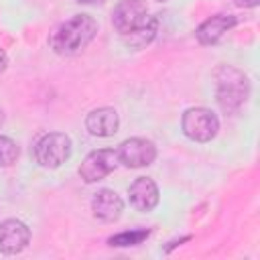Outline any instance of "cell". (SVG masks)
<instances>
[{"instance_id": "cell-1", "label": "cell", "mask_w": 260, "mask_h": 260, "mask_svg": "<svg viewBox=\"0 0 260 260\" xmlns=\"http://www.w3.org/2000/svg\"><path fill=\"white\" fill-rule=\"evenodd\" d=\"M112 24L132 49L146 47L158 28V20L148 14L144 0H120L112 12Z\"/></svg>"}, {"instance_id": "cell-2", "label": "cell", "mask_w": 260, "mask_h": 260, "mask_svg": "<svg viewBox=\"0 0 260 260\" xmlns=\"http://www.w3.org/2000/svg\"><path fill=\"white\" fill-rule=\"evenodd\" d=\"M98 22L89 14H75L61 22L49 37V45L59 55H75L83 51L95 37Z\"/></svg>"}, {"instance_id": "cell-3", "label": "cell", "mask_w": 260, "mask_h": 260, "mask_svg": "<svg viewBox=\"0 0 260 260\" xmlns=\"http://www.w3.org/2000/svg\"><path fill=\"white\" fill-rule=\"evenodd\" d=\"M217 83V102L225 112L238 110L248 95V79L246 75L230 65H223L215 71Z\"/></svg>"}, {"instance_id": "cell-4", "label": "cell", "mask_w": 260, "mask_h": 260, "mask_svg": "<svg viewBox=\"0 0 260 260\" xmlns=\"http://www.w3.org/2000/svg\"><path fill=\"white\" fill-rule=\"evenodd\" d=\"M32 152H35V160L41 167L57 169L71 154V138L63 132H47L37 140Z\"/></svg>"}, {"instance_id": "cell-5", "label": "cell", "mask_w": 260, "mask_h": 260, "mask_svg": "<svg viewBox=\"0 0 260 260\" xmlns=\"http://www.w3.org/2000/svg\"><path fill=\"white\" fill-rule=\"evenodd\" d=\"M181 128L187 138L195 142H207L217 134L219 120L207 108H189L181 118Z\"/></svg>"}, {"instance_id": "cell-6", "label": "cell", "mask_w": 260, "mask_h": 260, "mask_svg": "<svg viewBox=\"0 0 260 260\" xmlns=\"http://www.w3.org/2000/svg\"><path fill=\"white\" fill-rule=\"evenodd\" d=\"M118 152L114 148H100V150H93L89 152L81 167H79V177L85 181V183H98L102 181L104 177H108L116 165H118Z\"/></svg>"}, {"instance_id": "cell-7", "label": "cell", "mask_w": 260, "mask_h": 260, "mask_svg": "<svg viewBox=\"0 0 260 260\" xmlns=\"http://www.w3.org/2000/svg\"><path fill=\"white\" fill-rule=\"evenodd\" d=\"M116 152H118V160L130 169L148 167L156 158V146L146 138H128L118 146Z\"/></svg>"}, {"instance_id": "cell-8", "label": "cell", "mask_w": 260, "mask_h": 260, "mask_svg": "<svg viewBox=\"0 0 260 260\" xmlns=\"http://www.w3.org/2000/svg\"><path fill=\"white\" fill-rule=\"evenodd\" d=\"M30 242V230L20 219H6L0 223V252L18 254Z\"/></svg>"}, {"instance_id": "cell-9", "label": "cell", "mask_w": 260, "mask_h": 260, "mask_svg": "<svg viewBox=\"0 0 260 260\" xmlns=\"http://www.w3.org/2000/svg\"><path fill=\"white\" fill-rule=\"evenodd\" d=\"M91 211H93V215H95L98 219L112 223V221H116V219L122 215V211H124V201H122V197H120L116 191H112V189H102V191H98V193L93 195V199H91Z\"/></svg>"}, {"instance_id": "cell-10", "label": "cell", "mask_w": 260, "mask_h": 260, "mask_svg": "<svg viewBox=\"0 0 260 260\" xmlns=\"http://www.w3.org/2000/svg\"><path fill=\"white\" fill-rule=\"evenodd\" d=\"M128 195H130V203L138 211H152L158 205V197H160L156 183L148 177L134 179V183L128 189Z\"/></svg>"}, {"instance_id": "cell-11", "label": "cell", "mask_w": 260, "mask_h": 260, "mask_svg": "<svg viewBox=\"0 0 260 260\" xmlns=\"http://www.w3.org/2000/svg\"><path fill=\"white\" fill-rule=\"evenodd\" d=\"M236 16L232 14H215V16H209L207 20H203L197 30H195V37L201 45H213L217 43L234 24H236Z\"/></svg>"}, {"instance_id": "cell-12", "label": "cell", "mask_w": 260, "mask_h": 260, "mask_svg": "<svg viewBox=\"0 0 260 260\" xmlns=\"http://www.w3.org/2000/svg\"><path fill=\"white\" fill-rule=\"evenodd\" d=\"M120 118L114 108H95L85 118V128L93 136H112L118 132Z\"/></svg>"}, {"instance_id": "cell-13", "label": "cell", "mask_w": 260, "mask_h": 260, "mask_svg": "<svg viewBox=\"0 0 260 260\" xmlns=\"http://www.w3.org/2000/svg\"><path fill=\"white\" fill-rule=\"evenodd\" d=\"M150 236V230H130V232H120L112 238H108L110 246H136L142 244Z\"/></svg>"}, {"instance_id": "cell-14", "label": "cell", "mask_w": 260, "mask_h": 260, "mask_svg": "<svg viewBox=\"0 0 260 260\" xmlns=\"http://www.w3.org/2000/svg\"><path fill=\"white\" fill-rule=\"evenodd\" d=\"M18 158V146L12 138L0 134V167H10Z\"/></svg>"}, {"instance_id": "cell-15", "label": "cell", "mask_w": 260, "mask_h": 260, "mask_svg": "<svg viewBox=\"0 0 260 260\" xmlns=\"http://www.w3.org/2000/svg\"><path fill=\"white\" fill-rule=\"evenodd\" d=\"M238 6H242V8H254L256 4H258V0H234Z\"/></svg>"}, {"instance_id": "cell-16", "label": "cell", "mask_w": 260, "mask_h": 260, "mask_svg": "<svg viewBox=\"0 0 260 260\" xmlns=\"http://www.w3.org/2000/svg\"><path fill=\"white\" fill-rule=\"evenodd\" d=\"M6 65H8V57H6V53L0 49V73L6 69Z\"/></svg>"}, {"instance_id": "cell-17", "label": "cell", "mask_w": 260, "mask_h": 260, "mask_svg": "<svg viewBox=\"0 0 260 260\" xmlns=\"http://www.w3.org/2000/svg\"><path fill=\"white\" fill-rule=\"evenodd\" d=\"M77 2H81V4H100L104 0H77Z\"/></svg>"}, {"instance_id": "cell-18", "label": "cell", "mask_w": 260, "mask_h": 260, "mask_svg": "<svg viewBox=\"0 0 260 260\" xmlns=\"http://www.w3.org/2000/svg\"><path fill=\"white\" fill-rule=\"evenodd\" d=\"M2 122H4V112H2V108H0V126H2Z\"/></svg>"}, {"instance_id": "cell-19", "label": "cell", "mask_w": 260, "mask_h": 260, "mask_svg": "<svg viewBox=\"0 0 260 260\" xmlns=\"http://www.w3.org/2000/svg\"><path fill=\"white\" fill-rule=\"evenodd\" d=\"M160 2H165V0H160Z\"/></svg>"}]
</instances>
